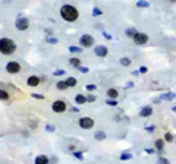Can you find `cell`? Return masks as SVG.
<instances>
[{"label":"cell","instance_id":"31","mask_svg":"<svg viewBox=\"0 0 176 164\" xmlns=\"http://www.w3.org/2000/svg\"><path fill=\"white\" fill-rule=\"evenodd\" d=\"M166 141H167V142H172V141H173V136H172L170 133H166Z\"/></svg>","mask_w":176,"mask_h":164},{"label":"cell","instance_id":"1","mask_svg":"<svg viewBox=\"0 0 176 164\" xmlns=\"http://www.w3.org/2000/svg\"><path fill=\"white\" fill-rule=\"evenodd\" d=\"M60 16H62L65 21L72 22V21H76V19H78L79 12H78V9H76L75 6H72V4H65V6H62V9H60Z\"/></svg>","mask_w":176,"mask_h":164},{"label":"cell","instance_id":"17","mask_svg":"<svg viewBox=\"0 0 176 164\" xmlns=\"http://www.w3.org/2000/svg\"><path fill=\"white\" fill-rule=\"evenodd\" d=\"M56 86H57V89H66L68 88V83H66V81H59Z\"/></svg>","mask_w":176,"mask_h":164},{"label":"cell","instance_id":"35","mask_svg":"<svg viewBox=\"0 0 176 164\" xmlns=\"http://www.w3.org/2000/svg\"><path fill=\"white\" fill-rule=\"evenodd\" d=\"M147 70H148V69H147V66H141V68H139V72H141V73H145Z\"/></svg>","mask_w":176,"mask_h":164},{"label":"cell","instance_id":"28","mask_svg":"<svg viewBox=\"0 0 176 164\" xmlns=\"http://www.w3.org/2000/svg\"><path fill=\"white\" fill-rule=\"evenodd\" d=\"M106 103H107L109 106H113V107H115V106H118V103H116V100H115V98H110V100H107Z\"/></svg>","mask_w":176,"mask_h":164},{"label":"cell","instance_id":"21","mask_svg":"<svg viewBox=\"0 0 176 164\" xmlns=\"http://www.w3.org/2000/svg\"><path fill=\"white\" fill-rule=\"evenodd\" d=\"M7 98H9V94H7L4 89H0V100H4V101H6Z\"/></svg>","mask_w":176,"mask_h":164},{"label":"cell","instance_id":"7","mask_svg":"<svg viewBox=\"0 0 176 164\" xmlns=\"http://www.w3.org/2000/svg\"><path fill=\"white\" fill-rule=\"evenodd\" d=\"M79 126H81L82 129H91V127L94 126V120H92L91 117H82V119L79 120Z\"/></svg>","mask_w":176,"mask_h":164},{"label":"cell","instance_id":"23","mask_svg":"<svg viewBox=\"0 0 176 164\" xmlns=\"http://www.w3.org/2000/svg\"><path fill=\"white\" fill-rule=\"evenodd\" d=\"M120 65H123V66H129V65H131V60H129L128 57H123V59H120Z\"/></svg>","mask_w":176,"mask_h":164},{"label":"cell","instance_id":"33","mask_svg":"<svg viewBox=\"0 0 176 164\" xmlns=\"http://www.w3.org/2000/svg\"><path fill=\"white\" fill-rule=\"evenodd\" d=\"M47 42H53V44H56V42H57V38H51V37H47Z\"/></svg>","mask_w":176,"mask_h":164},{"label":"cell","instance_id":"18","mask_svg":"<svg viewBox=\"0 0 176 164\" xmlns=\"http://www.w3.org/2000/svg\"><path fill=\"white\" fill-rule=\"evenodd\" d=\"M66 83H68V86H75V85H76V79H75L74 76H71V78L66 79Z\"/></svg>","mask_w":176,"mask_h":164},{"label":"cell","instance_id":"27","mask_svg":"<svg viewBox=\"0 0 176 164\" xmlns=\"http://www.w3.org/2000/svg\"><path fill=\"white\" fill-rule=\"evenodd\" d=\"M131 158H132V155L131 154H128V152H125V154L120 155V160H131Z\"/></svg>","mask_w":176,"mask_h":164},{"label":"cell","instance_id":"41","mask_svg":"<svg viewBox=\"0 0 176 164\" xmlns=\"http://www.w3.org/2000/svg\"><path fill=\"white\" fill-rule=\"evenodd\" d=\"M159 161H160V163H163V164L169 163V161H167V160H166V158H163V157H162V158H159Z\"/></svg>","mask_w":176,"mask_h":164},{"label":"cell","instance_id":"25","mask_svg":"<svg viewBox=\"0 0 176 164\" xmlns=\"http://www.w3.org/2000/svg\"><path fill=\"white\" fill-rule=\"evenodd\" d=\"M101 13H103V12H101L98 7H94V9H92V16H98V15H101Z\"/></svg>","mask_w":176,"mask_h":164},{"label":"cell","instance_id":"36","mask_svg":"<svg viewBox=\"0 0 176 164\" xmlns=\"http://www.w3.org/2000/svg\"><path fill=\"white\" fill-rule=\"evenodd\" d=\"M54 75H56V76H60V75H65V70H56V72H54Z\"/></svg>","mask_w":176,"mask_h":164},{"label":"cell","instance_id":"19","mask_svg":"<svg viewBox=\"0 0 176 164\" xmlns=\"http://www.w3.org/2000/svg\"><path fill=\"white\" fill-rule=\"evenodd\" d=\"M148 6H150V3L148 1H144V0H139L136 3V7H148Z\"/></svg>","mask_w":176,"mask_h":164},{"label":"cell","instance_id":"4","mask_svg":"<svg viewBox=\"0 0 176 164\" xmlns=\"http://www.w3.org/2000/svg\"><path fill=\"white\" fill-rule=\"evenodd\" d=\"M28 27H30V21H28L27 18H19V19H16V28H18V29L25 31V29H28Z\"/></svg>","mask_w":176,"mask_h":164},{"label":"cell","instance_id":"2","mask_svg":"<svg viewBox=\"0 0 176 164\" xmlns=\"http://www.w3.org/2000/svg\"><path fill=\"white\" fill-rule=\"evenodd\" d=\"M16 50V44L10 38H1L0 40V53L3 54H12Z\"/></svg>","mask_w":176,"mask_h":164},{"label":"cell","instance_id":"6","mask_svg":"<svg viewBox=\"0 0 176 164\" xmlns=\"http://www.w3.org/2000/svg\"><path fill=\"white\" fill-rule=\"evenodd\" d=\"M132 38H133V41H135L136 44H145V42L148 41V35L144 34V32H136Z\"/></svg>","mask_w":176,"mask_h":164},{"label":"cell","instance_id":"38","mask_svg":"<svg viewBox=\"0 0 176 164\" xmlns=\"http://www.w3.org/2000/svg\"><path fill=\"white\" fill-rule=\"evenodd\" d=\"M32 97H34V98H38V100H43L44 98L43 95H40V94H32Z\"/></svg>","mask_w":176,"mask_h":164},{"label":"cell","instance_id":"15","mask_svg":"<svg viewBox=\"0 0 176 164\" xmlns=\"http://www.w3.org/2000/svg\"><path fill=\"white\" fill-rule=\"evenodd\" d=\"M75 101H76V104H84L85 101H87V97H84V95H76V98H75Z\"/></svg>","mask_w":176,"mask_h":164},{"label":"cell","instance_id":"10","mask_svg":"<svg viewBox=\"0 0 176 164\" xmlns=\"http://www.w3.org/2000/svg\"><path fill=\"white\" fill-rule=\"evenodd\" d=\"M151 113H153V109H151V107H144V109L139 111V116H141V117H150Z\"/></svg>","mask_w":176,"mask_h":164},{"label":"cell","instance_id":"44","mask_svg":"<svg viewBox=\"0 0 176 164\" xmlns=\"http://www.w3.org/2000/svg\"><path fill=\"white\" fill-rule=\"evenodd\" d=\"M172 1H175V3H176V0H172Z\"/></svg>","mask_w":176,"mask_h":164},{"label":"cell","instance_id":"22","mask_svg":"<svg viewBox=\"0 0 176 164\" xmlns=\"http://www.w3.org/2000/svg\"><path fill=\"white\" fill-rule=\"evenodd\" d=\"M69 63H71L72 66H76V68H78V66L81 65V62H79V59H71V60H69Z\"/></svg>","mask_w":176,"mask_h":164},{"label":"cell","instance_id":"20","mask_svg":"<svg viewBox=\"0 0 176 164\" xmlns=\"http://www.w3.org/2000/svg\"><path fill=\"white\" fill-rule=\"evenodd\" d=\"M69 51H71V53H81V51H82V48H81V47L71 45V47H69Z\"/></svg>","mask_w":176,"mask_h":164},{"label":"cell","instance_id":"39","mask_svg":"<svg viewBox=\"0 0 176 164\" xmlns=\"http://www.w3.org/2000/svg\"><path fill=\"white\" fill-rule=\"evenodd\" d=\"M87 89L88 91H94L95 89V85H87Z\"/></svg>","mask_w":176,"mask_h":164},{"label":"cell","instance_id":"3","mask_svg":"<svg viewBox=\"0 0 176 164\" xmlns=\"http://www.w3.org/2000/svg\"><path fill=\"white\" fill-rule=\"evenodd\" d=\"M51 109H53V111H56V113H63V111L66 110V103L62 101V100H57V101L53 103Z\"/></svg>","mask_w":176,"mask_h":164},{"label":"cell","instance_id":"9","mask_svg":"<svg viewBox=\"0 0 176 164\" xmlns=\"http://www.w3.org/2000/svg\"><path fill=\"white\" fill-rule=\"evenodd\" d=\"M94 51H95V54H97V56H100V57H106V56H107V53H109V51H107V48H106V45H97Z\"/></svg>","mask_w":176,"mask_h":164},{"label":"cell","instance_id":"12","mask_svg":"<svg viewBox=\"0 0 176 164\" xmlns=\"http://www.w3.org/2000/svg\"><path fill=\"white\" fill-rule=\"evenodd\" d=\"M35 164H48V158L45 155H38L35 158Z\"/></svg>","mask_w":176,"mask_h":164},{"label":"cell","instance_id":"14","mask_svg":"<svg viewBox=\"0 0 176 164\" xmlns=\"http://www.w3.org/2000/svg\"><path fill=\"white\" fill-rule=\"evenodd\" d=\"M95 139L97 141H103V139H106V133L103 132V130H100V132H95Z\"/></svg>","mask_w":176,"mask_h":164},{"label":"cell","instance_id":"42","mask_svg":"<svg viewBox=\"0 0 176 164\" xmlns=\"http://www.w3.org/2000/svg\"><path fill=\"white\" fill-rule=\"evenodd\" d=\"M145 151H147V154H153V152H154V150H153V148H147Z\"/></svg>","mask_w":176,"mask_h":164},{"label":"cell","instance_id":"40","mask_svg":"<svg viewBox=\"0 0 176 164\" xmlns=\"http://www.w3.org/2000/svg\"><path fill=\"white\" fill-rule=\"evenodd\" d=\"M103 35H104V37H106V38H107V40H112V35H110V34H107V32H106V31H104V32H103Z\"/></svg>","mask_w":176,"mask_h":164},{"label":"cell","instance_id":"24","mask_svg":"<svg viewBox=\"0 0 176 164\" xmlns=\"http://www.w3.org/2000/svg\"><path fill=\"white\" fill-rule=\"evenodd\" d=\"M135 34H136L135 28H129V29H126V35H128V37H133Z\"/></svg>","mask_w":176,"mask_h":164},{"label":"cell","instance_id":"34","mask_svg":"<svg viewBox=\"0 0 176 164\" xmlns=\"http://www.w3.org/2000/svg\"><path fill=\"white\" fill-rule=\"evenodd\" d=\"M87 101H89V103L95 101V97H94V95H88V97H87Z\"/></svg>","mask_w":176,"mask_h":164},{"label":"cell","instance_id":"30","mask_svg":"<svg viewBox=\"0 0 176 164\" xmlns=\"http://www.w3.org/2000/svg\"><path fill=\"white\" fill-rule=\"evenodd\" d=\"M45 129H47V132H54V129H56V127H54V126H51V124H47V126H45Z\"/></svg>","mask_w":176,"mask_h":164},{"label":"cell","instance_id":"43","mask_svg":"<svg viewBox=\"0 0 176 164\" xmlns=\"http://www.w3.org/2000/svg\"><path fill=\"white\" fill-rule=\"evenodd\" d=\"M173 111H175V113H176V107H173Z\"/></svg>","mask_w":176,"mask_h":164},{"label":"cell","instance_id":"29","mask_svg":"<svg viewBox=\"0 0 176 164\" xmlns=\"http://www.w3.org/2000/svg\"><path fill=\"white\" fill-rule=\"evenodd\" d=\"M78 69H79L82 73H87L88 70H89V69H88V68H85V66H78Z\"/></svg>","mask_w":176,"mask_h":164},{"label":"cell","instance_id":"13","mask_svg":"<svg viewBox=\"0 0 176 164\" xmlns=\"http://www.w3.org/2000/svg\"><path fill=\"white\" fill-rule=\"evenodd\" d=\"M107 95H109V98H116L119 95V92L115 88H110V89H107Z\"/></svg>","mask_w":176,"mask_h":164},{"label":"cell","instance_id":"5","mask_svg":"<svg viewBox=\"0 0 176 164\" xmlns=\"http://www.w3.org/2000/svg\"><path fill=\"white\" fill-rule=\"evenodd\" d=\"M6 70H7L9 73H18V72L21 70V65L16 63V62H9V63L6 65Z\"/></svg>","mask_w":176,"mask_h":164},{"label":"cell","instance_id":"11","mask_svg":"<svg viewBox=\"0 0 176 164\" xmlns=\"http://www.w3.org/2000/svg\"><path fill=\"white\" fill-rule=\"evenodd\" d=\"M27 83H28L30 86H37V85L40 83V78H38V76H30Z\"/></svg>","mask_w":176,"mask_h":164},{"label":"cell","instance_id":"37","mask_svg":"<svg viewBox=\"0 0 176 164\" xmlns=\"http://www.w3.org/2000/svg\"><path fill=\"white\" fill-rule=\"evenodd\" d=\"M154 127H156V126H147L145 129H147V130H148V132L151 133V132H154Z\"/></svg>","mask_w":176,"mask_h":164},{"label":"cell","instance_id":"16","mask_svg":"<svg viewBox=\"0 0 176 164\" xmlns=\"http://www.w3.org/2000/svg\"><path fill=\"white\" fill-rule=\"evenodd\" d=\"M176 95L175 94H163L162 97H160V100H167V101H170V100H173Z\"/></svg>","mask_w":176,"mask_h":164},{"label":"cell","instance_id":"26","mask_svg":"<svg viewBox=\"0 0 176 164\" xmlns=\"http://www.w3.org/2000/svg\"><path fill=\"white\" fill-rule=\"evenodd\" d=\"M156 147L162 151V150H163V141H162V139H157V141H156Z\"/></svg>","mask_w":176,"mask_h":164},{"label":"cell","instance_id":"32","mask_svg":"<svg viewBox=\"0 0 176 164\" xmlns=\"http://www.w3.org/2000/svg\"><path fill=\"white\" fill-rule=\"evenodd\" d=\"M74 157H76V158H78V160H82V158H84V157H82V154H81V152H74Z\"/></svg>","mask_w":176,"mask_h":164},{"label":"cell","instance_id":"8","mask_svg":"<svg viewBox=\"0 0 176 164\" xmlns=\"http://www.w3.org/2000/svg\"><path fill=\"white\" fill-rule=\"evenodd\" d=\"M79 42H81L82 47H91V45L94 44V38H92L91 35H82Z\"/></svg>","mask_w":176,"mask_h":164}]
</instances>
